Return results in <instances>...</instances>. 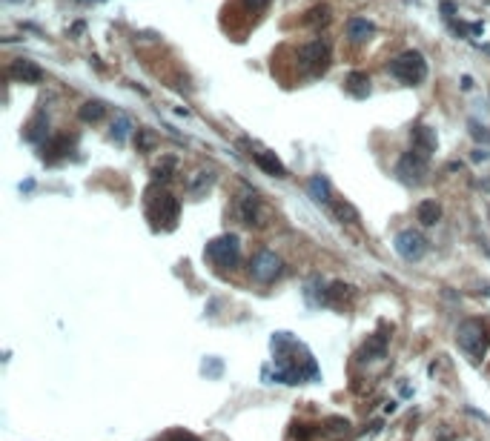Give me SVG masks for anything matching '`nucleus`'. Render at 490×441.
Returning <instances> with one entry per match:
<instances>
[{
    "label": "nucleus",
    "mask_w": 490,
    "mask_h": 441,
    "mask_svg": "<svg viewBox=\"0 0 490 441\" xmlns=\"http://www.w3.org/2000/svg\"><path fill=\"white\" fill-rule=\"evenodd\" d=\"M456 341H459V347L473 361H482L490 350V326L479 318H467L459 324V330H456Z\"/></svg>",
    "instance_id": "obj_1"
},
{
    "label": "nucleus",
    "mask_w": 490,
    "mask_h": 441,
    "mask_svg": "<svg viewBox=\"0 0 490 441\" xmlns=\"http://www.w3.org/2000/svg\"><path fill=\"white\" fill-rule=\"evenodd\" d=\"M146 206H150V218L155 226H161V230H175L178 215H181V204H178L172 192L150 189L146 192Z\"/></svg>",
    "instance_id": "obj_2"
},
{
    "label": "nucleus",
    "mask_w": 490,
    "mask_h": 441,
    "mask_svg": "<svg viewBox=\"0 0 490 441\" xmlns=\"http://www.w3.org/2000/svg\"><path fill=\"white\" fill-rule=\"evenodd\" d=\"M390 72H393V78L401 80L404 86H419L421 80L428 78V60H424V55L416 52V49H407L399 58H393Z\"/></svg>",
    "instance_id": "obj_3"
},
{
    "label": "nucleus",
    "mask_w": 490,
    "mask_h": 441,
    "mask_svg": "<svg viewBox=\"0 0 490 441\" xmlns=\"http://www.w3.org/2000/svg\"><path fill=\"white\" fill-rule=\"evenodd\" d=\"M207 258L218 270H230V267L238 264V258H241V241L235 235H221L215 241H209L207 243Z\"/></svg>",
    "instance_id": "obj_4"
},
{
    "label": "nucleus",
    "mask_w": 490,
    "mask_h": 441,
    "mask_svg": "<svg viewBox=\"0 0 490 441\" xmlns=\"http://www.w3.org/2000/svg\"><path fill=\"white\" fill-rule=\"evenodd\" d=\"M330 43L327 40H310L307 46H301V52H299V60H301V67L310 69L313 75H324L327 67H330Z\"/></svg>",
    "instance_id": "obj_5"
},
{
    "label": "nucleus",
    "mask_w": 490,
    "mask_h": 441,
    "mask_svg": "<svg viewBox=\"0 0 490 441\" xmlns=\"http://www.w3.org/2000/svg\"><path fill=\"white\" fill-rule=\"evenodd\" d=\"M396 175L401 178L404 184L419 187V184L424 181V175H428V155H421V152H416V150L404 152L401 160H399V167H396Z\"/></svg>",
    "instance_id": "obj_6"
},
{
    "label": "nucleus",
    "mask_w": 490,
    "mask_h": 441,
    "mask_svg": "<svg viewBox=\"0 0 490 441\" xmlns=\"http://www.w3.org/2000/svg\"><path fill=\"white\" fill-rule=\"evenodd\" d=\"M281 272V258L275 255V252H270V250H261L255 258H253V275L258 281H264V284H270V281H275V275Z\"/></svg>",
    "instance_id": "obj_7"
},
{
    "label": "nucleus",
    "mask_w": 490,
    "mask_h": 441,
    "mask_svg": "<svg viewBox=\"0 0 490 441\" xmlns=\"http://www.w3.org/2000/svg\"><path fill=\"white\" fill-rule=\"evenodd\" d=\"M424 250H428V241H424L419 233L413 230H404L396 235V252L407 261H419L424 255Z\"/></svg>",
    "instance_id": "obj_8"
},
{
    "label": "nucleus",
    "mask_w": 490,
    "mask_h": 441,
    "mask_svg": "<svg viewBox=\"0 0 490 441\" xmlns=\"http://www.w3.org/2000/svg\"><path fill=\"white\" fill-rule=\"evenodd\" d=\"M9 75H12L14 80H21V84H40V80H43V69L38 67L35 60H26V58L12 60Z\"/></svg>",
    "instance_id": "obj_9"
},
{
    "label": "nucleus",
    "mask_w": 490,
    "mask_h": 441,
    "mask_svg": "<svg viewBox=\"0 0 490 441\" xmlns=\"http://www.w3.org/2000/svg\"><path fill=\"white\" fill-rule=\"evenodd\" d=\"M72 150V135H55L52 141H46L43 146V160L46 163H55L60 158H67Z\"/></svg>",
    "instance_id": "obj_10"
},
{
    "label": "nucleus",
    "mask_w": 490,
    "mask_h": 441,
    "mask_svg": "<svg viewBox=\"0 0 490 441\" xmlns=\"http://www.w3.org/2000/svg\"><path fill=\"white\" fill-rule=\"evenodd\" d=\"M375 35V23L367 18H350L347 21V38L353 43H367Z\"/></svg>",
    "instance_id": "obj_11"
},
{
    "label": "nucleus",
    "mask_w": 490,
    "mask_h": 441,
    "mask_svg": "<svg viewBox=\"0 0 490 441\" xmlns=\"http://www.w3.org/2000/svg\"><path fill=\"white\" fill-rule=\"evenodd\" d=\"M384 353H387V335L375 333L367 338V344L358 350V358H362V361H379V358H384Z\"/></svg>",
    "instance_id": "obj_12"
},
{
    "label": "nucleus",
    "mask_w": 490,
    "mask_h": 441,
    "mask_svg": "<svg viewBox=\"0 0 490 441\" xmlns=\"http://www.w3.org/2000/svg\"><path fill=\"white\" fill-rule=\"evenodd\" d=\"M410 138H413V150L421 152V155H430V152L436 150V132H433L430 126H424V123L413 126Z\"/></svg>",
    "instance_id": "obj_13"
},
{
    "label": "nucleus",
    "mask_w": 490,
    "mask_h": 441,
    "mask_svg": "<svg viewBox=\"0 0 490 441\" xmlns=\"http://www.w3.org/2000/svg\"><path fill=\"white\" fill-rule=\"evenodd\" d=\"M255 163L261 169H264L267 175H275V178H284L287 169H284V163L279 160V155L275 152H255Z\"/></svg>",
    "instance_id": "obj_14"
},
{
    "label": "nucleus",
    "mask_w": 490,
    "mask_h": 441,
    "mask_svg": "<svg viewBox=\"0 0 490 441\" xmlns=\"http://www.w3.org/2000/svg\"><path fill=\"white\" fill-rule=\"evenodd\" d=\"M330 18H333V12H330V6L327 3H316L313 9H310L307 14H304V26H313V29H324L327 23H330Z\"/></svg>",
    "instance_id": "obj_15"
},
{
    "label": "nucleus",
    "mask_w": 490,
    "mask_h": 441,
    "mask_svg": "<svg viewBox=\"0 0 490 441\" xmlns=\"http://www.w3.org/2000/svg\"><path fill=\"white\" fill-rule=\"evenodd\" d=\"M46 129H49V118L43 115V112H38V115L26 123L23 138H26L29 143H38V141H43V138H46Z\"/></svg>",
    "instance_id": "obj_16"
},
{
    "label": "nucleus",
    "mask_w": 490,
    "mask_h": 441,
    "mask_svg": "<svg viewBox=\"0 0 490 441\" xmlns=\"http://www.w3.org/2000/svg\"><path fill=\"white\" fill-rule=\"evenodd\" d=\"M345 86H347V92H350L353 97H367V95H370V78H367L364 72H350Z\"/></svg>",
    "instance_id": "obj_17"
},
{
    "label": "nucleus",
    "mask_w": 490,
    "mask_h": 441,
    "mask_svg": "<svg viewBox=\"0 0 490 441\" xmlns=\"http://www.w3.org/2000/svg\"><path fill=\"white\" fill-rule=\"evenodd\" d=\"M416 215H419V221L424 226H433L439 218H442V206H439L436 201H421L419 209H416Z\"/></svg>",
    "instance_id": "obj_18"
},
{
    "label": "nucleus",
    "mask_w": 490,
    "mask_h": 441,
    "mask_svg": "<svg viewBox=\"0 0 490 441\" xmlns=\"http://www.w3.org/2000/svg\"><path fill=\"white\" fill-rule=\"evenodd\" d=\"M78 115H80V121H86V123H97L106 115V106L101 101H86L84 106H80Z\"/></svg>",
    "instance_id": "obj_19"
},
{
    "label": "nucleus",
    "mask_w": 490,
    "mask_h": 441,
    "mask_svg": "<svg viewBox=\"0 0 490 441\" xmlns=\"http://www.w3.org/2000/svg\"><path fill=\"white\" fill-rule=\"evenodd\" d=\"M307 187H310V195H313V198H316L318 204H327V201H330V184H327V178L316 175Z\"/></svg>",
    "instance_id": "obj_20"
},
{
    "label": "nucleus",
    "mask_w": 490,
    "mask_h": 441,
    "mask_svg": "<svg viewBox=\"0 0 490 441\" xmlns=\"http://www.w3.org/2000/svg\"><path fill=\"white\" fill-rule=\"evenodd\" d=\"M241 218H244V224H258V198L255 195H244L241 198Z\"/></svg>",
    "instance_id": "obj_21"
},
{
    "label": "nucleus",
    "mask_w": 490,
    "mask_h": 441,
    "mask_svg": "<svg viewBox=\"0 0 490 441\" xmlns=\"http://www.w3.org/2000/svg\"><path fill=\"white\" fill-rule=\"evenodd\" d=\"M175 167H178V160L172 158V155H167V158H161V163L152 169V175H155V181H170L172 178V172H175Z\"/></svg>",
    "instance_id": "obj_22"
},
{
    "label": "nucleus",
    "mask_w": 490,
    "mask_h": 441,
    "mask_svg": "<svg viewBox=\"0 0 490 441\" xmlns=\"http://www.w3.org/2000/svg\"><path fill=\"white\" fill-rule=\"evenodd\" d=\"M350 296H353V287H347V284H333L330 289H327V298H324V301L338 307L341 301H347Z\"/></svg>",
    "instance_id": "obj_23"
},
{
    "label": "nucleus",
    "mask_w": 490,
    "mask_h": 441,
    "mask_svg": "<svg viewBox=\"0 0 490 441\" xmlns=\"http://www.w3.org/2000/svg\"><path fill=\"white\" fill-rule=\"evenodd\" d=\"M336 215H338L341 221H347V224H355V221H358V212H355V206H353V204H347V201L336 204Z\"/></svg>",
    "instance_id": "obj_24"
},
{
    "label": "nucleus",
    "mask_w": 490,
    "mask_h": 441,
    "mask_svg": "<svg viewBox=\"0 0 490 441\" xmlns=\"http://www.w3.org/2000/svg\"><path fill=\"white\" fill-rule=\"evenodd\" d=\"M327 430L336 433V436H345L350 430V421L347 418H327Z\"/></svg>",
    "instance_id": "obj_25"
},
{
    "label": "nucleus",
    "mask_w": 490,
    "mask_h": 441,
    "mask_svg": "<svg viewBox=\"0 0 490 441\" xmlns=\"http://www.w3.org/2000/svg\"><path fill=\"white\" fill-rule=\"evenodd\" d=\"M126 132H129V118H126V115H121V118H118V123L112 126V138H115V141H124V138H126Z\"/></svg>",
    "instance_id": "obj_26"
},
{
    "label": "nucleus",
    "mask_w": 490,
    "mask_h": 441,
    "mask_svg": "<svg viewBox=\"0 0 490 441\" xmlns=\"http://www.w3.org/2000/svg\"><path fill=\"white\" fill-rule=\"evenodd\" d=\"M138 150H152V146H155V138H152V132H150V129H141V132H138Z\"/></svg>",
    "instance_id": "obj_27"
},
{
    "label": "nucleus",
    "mask_w": 490,
    "mask_h": 441,
    "mask_svg": "<svg viewBox=\"0 0 490 441\" xmlns=\"http://www.w3.org/2000/svg\"><path fill=\"white\" fill-rule=\"evenodd\" d=\"M292 436L301 438V441H307L310 436H313V430H307V424H296V427H292Z\"/></svg>",
    "instance_id": "obj_28"
},
{
    "label": "nucleus",
    "mask_w": 490,
    "mask_h": 441,
    "mask_svg": "<svg viewBox=\"0 0 490 441\" xmlns=\"http://www.w3.org/2000/svg\"><path fill=\"white\" fill-rule=\"evenodd\" d=\"M270 3V0H244V6L247 9H253V12H258V9H264Z\"/></svg>",
    "instance_id": "obj_29"
},
{
    "label": "nucleus",
    "mask_w": 490,
    "mask_h": 441,
    "mask_svg": "<svg viewBox=\"0 0 490 441\" xmlns=\"http://www.w3.org/2000/svg\"><path fill=\"white\" fill-rule=\"evenodd\" d=\"M170 441H198V438H195L192 433H181V430H178V433L170 436Z\"/></svg>",
    "instance_id": "obj_30"
}]
</instances>
